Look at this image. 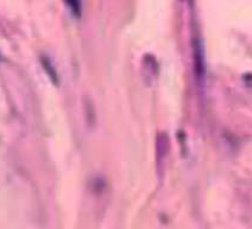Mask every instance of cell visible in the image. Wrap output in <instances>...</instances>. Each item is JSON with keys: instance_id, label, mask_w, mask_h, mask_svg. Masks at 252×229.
<instances>
[{"instance_id": "6da1fadb", "label": "cell", "mask_w": 252, "mask_h": 229, "mask_svg": "<svg viewBox=\"0 0 252 229\" xmlns=\"http://www.w3.org/2000/svg\"><path fill=\"white\" fill-rule=\"evenodd\" d=\"M65 4L70 7L71 12L75 14L76 17H80L81 14V0H64Z\"/></svg>"}]
</instances>
